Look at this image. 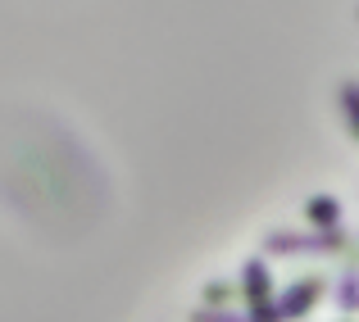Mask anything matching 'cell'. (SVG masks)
<instances>
[{
	"label": "cell",
	"instance_id": "1",
	"mask_svg": "<svg viewBox=\"0 0 359 322\" xmlns=\"http://www.w3.org/2000/svg\"><path fill=\"white\" fill-rule=\"evenodd\" d=\"M241 295H245V309H250V322H282L269 290V268L259 259H250L241 268Z\"/></svg>",
	"mask_w": 359,
	"mask_h": 322
},
{
	"label": "cell",
	"instance_id": "2",
	"mask_svg": "<svg viewBox=\"0 0 359 322\" xmlns=\"http://www.w3.org/2000/svg\"><path fill=\"white\" fill-rule=\"evenodd\" d=\"M269 254H309V250H346L341 232H318V236H291V232H273L264 241Z\"/></svg>",
	"mask_w": 359,
	"mask_h": 322
},
{
	"label": "cell",
	"instance_id": "3",
	"mask_svg": "<svg viewBox=\"0 0 359 322\" xmlns=\"http://www.w3.org/2000/svg\"><path fill=\"white\" fill-rule=\"evenodd\" d=\"M318 295H323V277H300L291 290H282V300H278V318H282V322L305 318L309 309L318 304Z\"/></svg>",
	"mask_w": 359,
	"mask_h": 322
},
{
	"label": "cell",
	"instance_id": "4",
	"mask_svg": "<svg viewBox=\"0 0 359 322\" xmlns=\"http://www.w3.org/2000/svg\"><path fill=\"white\" fill-rule=\"evenodd\" d=\"M305 209H309V223H318V227H332V223H337V200H332V195H323V200H309Z\"/></svg>",
	"mask_w": 359,
	"mask_h": 322
},
{
	"label": "cell",
	"instance_id": "5",
	"mask_svg": "<svg viewBox=\"0 0 359 322\" xmlns=\"http://www.w3.org/2000/svg\"><path fill=\"white\" fill-rule=\"evenodd\" d=\"M341 109H346V118H351V127L359 132V87H355V82L341 87Z\"/></svg>",
	"mask_w": 359,
	"mask_h": 322
},
{
	"label": "cell",
	"instance_id": "6",
	"mask_svg": "<svg viewBox=\"0 0 359 322\" xmlns=\"http://www.w3.org/2000/svg\"><path fill=\"white\" fill-rule=\"evenodd\" d=\"M341 309H359V272H346L341 281V300H337Z\"/></svg>",
	"mask_w": 359,
	"mask_h": 322
},
{
	"label": "cell",
	"instance_id": "7",
	"mask_svg": "<svg viewBox=\"0 0 359 322\" xmlns=\"http://www.w3.org/2000/svg\"><path fill=\"white\" fill-rule=\"evenodd\" d=\"M228 300H232V286H223V281H214V286H205V304H210V309L228 304Z\"/></svg>",
	"mask_w": 359,
	"mask_h": 322
},
{
	"label": "cell",
	"instance_id": "8",
	"mask_svg": "<svg viewBox=\"0 0 359 322\" xmlns=\"http://www.w3.org/2000/svg\"><path fill=\"white\" fill-rule=\"evenodd\" d=\"M191 322H241V318L228 309H201V314H191Z\"/></svg>",
	"mask_w": 359,
	"mask_h": 322
}]
</instances>
